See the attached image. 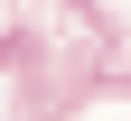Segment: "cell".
Segmentation results:
<instances>
[]
</instances>
